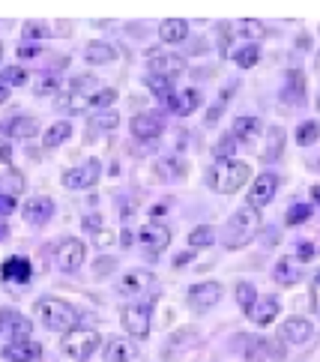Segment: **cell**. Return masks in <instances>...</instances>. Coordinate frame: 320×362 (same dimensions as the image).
<instances>
[{"mask_svg":"<svg viewBox=\"0 0 320 362\" xmlns=\"http://www.w3.org/2000/svg\"><path fill=\"white\" fill-rule=\"evenodd\" d=\"M150 75L156 78H168V81H174L180 72H186V60L180 54H168V51H150Z\"/></svg>","mask_w":320,"mask_h":362,"instance_id":"obj_8","label":"cell"},{"mask_svg":"<svg viewBox=\"0 0 320 362\" xmlns=\"http://www.w3.org/2000/svg\"><path fill=\"white\" fill-rule=\"evenodd\" d=\"M0 78H3L6 87H21V84H27V72H24L21 66H10V69H3V72H0Z\"/></svg>","mask_w":320,"mask_h":362,"instance_id":"obj_40","label":"cell"},{"mask_svg":"<svg viewBox=\"0 0 320 362\" xmlns=\"http://www.w3.org/2000/svg\"><path fill=\"white\" fill-rule=\"evenodd\" d=\"M216 243V230H212L210 225H201V228H195L192 234H188V245H192V252H198V249H207V245Z\"/></svg>","mask_w":320,"mask_h":362,"instance_id":"obj_35","label":"cell"},{"mask_svg":"<svg viewBox=\"0 0 320 362\" xmlns=\"http://www.w3.org/2000/svg\"><path fill=\"white\" fill-rule=\"evenodd\" d=\"M99 344H102V335L96 333V329H69L66 335H63V353L72 359H78V362H84L90 359L96 350H99Z\"/></svg>","mask_w":320,"mask_h":362,"instance_id":"obj_4","label":"cell"},{"mask_svg":"<svg viewBox=\"0 0 320 362\" xmlns=\"http://www.w3.org/2000/svg\"><path fill=\"white\" fill-rule=\"evenodd\" d=\"M84 57H87V63L102 66V63H111L114 57H117V48L108 45V43H87Z\"/></svg>","mask_w":320,"mask_h":362,"instance_id":"obj_29","label":"cell"},{"mask_svg":"<svg viewBox=\"0 0 320 362\" xmlns=\"http://www.w3.org/2000/svg\"><path fill=\"white\" fill-rule=\"evenodd\" d=\"M320 141V123L317 120H306L297 126V144L299 147H311Z\"/></svg>","mask_w":320,"mask_h":362,"instance_id":"obj_34","label":"cell"},{"mask_svg":"<svg viewBox=\"0 0 320 362\" xmlns=\"http://www.w3.org/2000/svg\"><path fill=\"white\" fill-rule=\"evenodd\" d=\"M10 159H12V150H10V144H0V162L10 168Z\"/></svg>","mask_w":320,"mask_h":362,"instance_id":"obj_53","label":"cell"},{"mask_svg":"<svg viewBox=\"0 0 320 362\" xmlns=\"http://www.w3.org/2000/svg\"><path fill=\"white\" fill-rule=\"evenodd\" d=\"M138 243H141L150 254H159L171 245V230L165 225H159V221H150V225H144L138 230Z\"/></svg>","mask_w":320,"mask_h":362,"instance_id":"obj_12","label":"cell"},{"mask_svg":"<svg viewBox=\"0 0 320 362\" xmlns=\"http://www.w3.org/2000/svg\"><path fill=\"white\" fill-rule=\"evenodd\" d=\"M317 108H320V96H317Z\"/></svg>","mask_w":320,"mask_h":362,"instance_id":"obj_61","label":"cell"},{"mask_svg":"<svg viewBox=\"0 0 320 362\" xmlns=\"http://www.w3.org/2000/svg\"><path fill=\"white\" fill-rule=\"evenodd\" d=\"M254 300H258V291H254L249 282H240V285H236V302H240L243 311H249Z\"/></svg>","mask_w":320,"mask_h":362,"instance_id":"obj_41","label":"cell"},{"mask_svg":"<svg viewBox=\"0 0 320 362\" xmlns=\"http://www.w3.org/2000/svg\"><path fill=\"white\" fill-rule=\"evenodd\" d=\"M219 33H221V54H227V48H231V24H219Z\"/></svg>","mask_w":320,"mask_h":362,"instance_id":"obj_49","label":"cell"},{"mask_svg":"<svg viewBox=\"0 0 320 362\" xmlns=\"http://www.w3.org/2000/svg\"><path fill=\"white\" fill-rule=\"evenodd\" d=\"M240 350H243V357L251 362H260L269 357H284V348H273V341L251 339V335H240Z\"/></svg>","mask_w":320,"mask_h":362,"instance_id":"obj_14","label":"cell"},{"mask_svg":"<svg viewBox=\"0 0 320 362\" xmlns=\"http://www.w3.org/2000/svg\"><path fill=\"white\" fill-rule=\"evenodd\" d=\"M21 216H24V221H30V225H45V221L54 216V201H51L48 195L30 197V201L24 204Z\"/></svg>","mask_w":320,"mask_h":362,"instance_id":"obj_18","label":"cell"},{"mask_svg":"<svg viewBox=\"0 0 320 362\" xmlns=\"http://www.w3.org/2000/svg\"><path fill=\"white\" fill-rule=\"evenodd\" d=\"M275 192H278V177H275V174H260V177L251 183L249 207H254V210L267 207V204L275 197Z\"/></svg>","mask_w":320,"mask_h":362,"instance_id":"obj_15","label":"cell"},{"mask_svg":"<svg viewBox=\"0 0 320 362\" xmlns=\"http://www.w3.org/2000/svg\"><path fill=\"white\" fill-rule=\"evenodd\" d=\"M147 287H153V273H147V269H129L126 276L117 278L120 296H138V293H144Z\"/></svg>","mask_w":320,"mask_h":362,"instance_id":"obj_17","label":"cell"},{"mask_svg":"<svg viewBox=\"0 0 320 362\" xmlns=\"http://www.w3.org/2000/svg\"><path fill=\"white\" fill-rule=\"evenodd\" d=\"M150 216H153V221H159L162 216H165V204H159V207H153V210H150Z\"/></svg>","mask_w":320,"mask_h":362,"instance_id":"obj_55","label":"cell"},{"mask_svg":"<svg viewBox=\"0 0 320 362\" xmlns=\"http://www.w3.org/2000/svg\"><path fill=\"white\" fill-rule=\"evenodd\" d=\"M117 102V90L114 87H102L90 96V108H108V105Z\"/></svg>","mask_w":320,"mask_h":362,"instance_id":"obj_38","label":"cell"},{"mask_svg":"<svg viewBox=\"0 0 320 362\" xmlns=\"http://www.w3.org/2000/svg\"><path fill=\"white\" fill-rule=\"evenodd\" d=\"M123 329H126L132 339H147L150 335V309L147 306H126L120 311Z\"/></svg>","mask_w":320,"mask_h":362,"instance_id":"obj_9","label":"cell"},{"mask_svg":"<svg viewBox=\"0 0 320 362\" xmlns=\"http://www.w3.org/2000/svg\"><path fill=\"white\" fill-rule=\"evenodd\" d=\"M6 138H34L39 135V120L27 117V114H21V117H10L3 120V126H0Z\"/></svg>","mask_w":320,"mask_h":362,"instance_id":"obj_22","label":"cell"},{"mask_svg":"<svg viewBox=\"0 0 320 362\" xmlns=\"http://www.w3.org/2000/svg\"><path fill=\"white\" fill-rule=\"evenodd\" d=\"M0 51H3V48H0Z\"/></svg>","mask_w":320,"mask_h":362,"instance_id":"obj_62","label":"cell"},{"mask_svg":"<svg viewBox=\"0 0 320 362\" xmlns=\"http://www.w3.org/2000/svg\"><path fill=\"white\" fill-rule=\"evenodd\" d=\"M114 267H117V263H114L111 258H99V261H96V276H108Z\"/></svg>","mask_w":320,"mask_h":362,"instance_id":"obj_50","label":"cell"},{"mask_svg":"<svg viewBox=\"0 0 320 362\" xmlns=\"http://www.w3.org/2000/svg\"><path fill=\"white\" fill-rule=\"evenodd\" d=\"M273 276H275V282L282 285V287H291V285H299L306 273H302V263L297 258H282V261L275 263Z\"/></svg>","mask_w":320,"mask_h":362,"instance_id":"obj_24","label":"cell"},{"mask_svg":"<svg viewBox=\"0 0 320 362\" xmlns=\"http://www.w3.org/2000/svg\"><path fill=\"white\" fill-rule=\"evenodd\" d=\"M57 108L66 114H84L90 108V93H78V90H66L57 99Z\"/></svg>","mask_w":320,"mask_h":362,"instance_id":"obj_27","label":"cell"},{"mask_svg":"<svg viewBox=\"0 0 320 362\" xmlns=\"http://www.w3.org/2000/svg\"><path fill=\"white\" fill-rule=\"evenodd\" d=\"M72 135V126H69V120H57L54 126H48L45 129V135H42V144L45 147H60L66 138Z\"/></svg>","mask_w":320,"mask_h":362,"instance_id":"obj_32","label":"cell"},{"mask_svg":"<svg viewBox=\"0 0 320 362\" xmlns=\"http://www.w3.org/2000/svg\"><path fill=\"white\" fill-rule=\"evenodd\" d=\"M147 87L153 90V96L159 99L162 105H171V99H174V87H171L168 78H156V75H147Z\"/></svg>","mask_w":320,"mask_h":362,"instance_id":"obj_33","label":"cell"},{"mask_svg":"<svg viewBox=\"0 0 320 362\" xmlns=\"http://www.w3.org/2000/svg\"><path fill=\"white\" fill-rule=\"evenodd\" d=\"M87 258V245L75 240V237H69V240H63L57 245V267L63 269V273H75L81 269V263Z\"/></svg>","mask_w":320,"mask_h":362,"instance_id":"obj_7","label":"cell"},{"mask_svg":"<svg viewBox=\"0 0 320 362\" xmlns=\"http://www.w3.org/2000/svg\"><path fill=\"white\" fill-rule=\"evenodd\" d=\"M10 213H15V197L0 192V216H10Z\"/></svg>","mask_w":320,"mask_h":362,"instance_id":"obj_48","label":"cell"},{"mask_svg":"<svg viewBox=\"0 0 320 362\" xmlns=\"http://www.w3.org/2000/svg\"><path fill=\"white\" fill-rule=\"evenodd\" d=\"M278 311H282V306H278L275 296H258V300L251 302V309L245 311V315H249L251 324L267 326V324H273V320L278 317Z\"/></svg>","mask_w":320,"mask_h":362,"instance_id":"obj_19","label":"cell"},{"mask_svg":"<svg viewBox=\"0 0 320 362\" xmlns=\"http://www.w3.org/2000/svg\"><path fill=\"white\" fill-rule=\"evenodd\" d=\"M99 174H102L99 159H87V162L75 165V168L63 171V186L66 189H90L96 180H99Z\"/></svg>","mask_w":320,"mask_h":362,"instance_id":"obj_5","label":"cell"},{"mask_svg":"<svg viewBox=\"0 0 320 362\" xmlns=\"http://www.w3.org/2000/svg\"><path fill=\"white\" fill-rule=\"evenodd\" d=\"M258 60H260V48L254 43L240 48V51H234V63L240 66V69H251V66H258Z\"/></svg>","mask_w":320,"mask_h":362,"instance_id":"obj_36","label":"cell"},{"mask_svg":"<svg viewBox=\"0 0 320 362\" xmlns=\"http://www.w3.org/2000/svg\"><path fill=\"white\" fill-rule=\"evenodd\" d=\"M60 87H63L60 75H45V78L36 84V93H39V96H51V93H57Z\"/></svg>","mask_w":320,"mask_h":362,"instance_id":"obj_43","label":"cell"},{"mask_svg":"<svg viewBox=\"0 0 320 362\" xmlns=\"http://www.w3.org/2000/svg\"><path fill=\"white\" fill-rule=\"evenodd\" d=\"M306 93H308L306 72L287 69L284 72V84H282V99L287 105H302V102H306Z\"/></svg>","mask_w":320,"mask_h":362,"instance_id":"obj_13","label":"cell"},{"mask_svg":"<svg viewBox=\"0 0 320 362\" xmlns=\"http://www.w3.org/2000/svg\"><path fill=\"white\" fill-rule=\"evenodd\" d=\"M278 335H282L287 344H306V341H311V335H315V326H311V320H306V317H287Z\"/></svg>","mask_w":320,"mask_h":362,"instance_id":"obj_20","label":"cell"},{"mask_svg":"<svg viewBox=\"0 0 320 362\" xmlns=\"http://www.w3.org/2000/svg\"><path fill=\"white\" fill-rule=\"evenodd\" d=\"M219 300H221V285L219 282L192 285V287H188V293H186V302L195 311H210L212 306H219Z\"/></svg>","mask_w":320,"mask_h":362,"instance_id":"obj_6","label":"cell"},{"mask_svg":"<svg viewBox=\"0 0 320 362\" xmlns=\"http://www.w3.org/2000/svg\"><path fill=\"white\" fill-rule=\"evenodd\" d=\"M39 54H42V48H39V45H21L19 48V57H27V60H30V57H39Z\"/></svg>","mask_w":320,"mask_h":362,"instance_id":"obj_52","label":"cell"},{"mask_svg":"<svg viewBox=\"0 0 320 362\" xmlns=\"http://www.w3.org/2000/svg\"><path fill=\"white\" fill-rule=\"evenodd\" d=\"M54 30H48L42 21H27L24 24V39H45V36H51Z\"/></svg>","mask_w":320,"mask_h":362,"instance_id":"obj_44","label":"cell"},{"mask_svg":"<svg viewBox=\"0 0 320 362\" xmlns=\"http://www.w3.org/2000/svg\"><path fill=\"white\" fill-rule=\"evenodd\" d=\"M0 333H3L6 339H12V341L30 339V333H34V324H30V320L24 317L21 311H15V309H0Z\"/></svg>","mask_w":320,"mask_h":362,"instance_id":"obj_10","label":"cell"},{"mask_svg":"<svg viewBox=\"0 0 320 362\" xmlns=\"http://www.w3.org/2000/svg\"><path fill=\"white\" fill-rule=\"evenodd\" d=\"M188 36V24L183 19H168V21H162L159 24V39L162 43H183V39Z\"/></svg>","mask_w":320,"mask_h":362,"instance_id":"obj_28","label":"cell"},{"mask_svg":"<svg viewBox=\"0 0 320 362\" xmlns=\"http://www.w3.org/2000/svg\"><path fill=\"white\" fill-rule=\"evenodd\" d=\"M284 150V129L282 126H269L267 129V147H264V162H275Z\"/></svg>","mask_w":320,"mask_h":362,"instance_id":"obj_30","label":"cell"},{"mask_svg":"<svg viewBox=\"0 0 320 362\" xmlns=\"http://www.w3.org/2000/svg\"><path fill=\"white\" fill-rule=\"evenodd\" d=\"M260 230V210L254 207H240L234 213L231 219H227L225 225V249H243V245H249L254 240V234Z\"/></svg>","mask_w":320,"mask_h":362,"instance_id":"obj_2","label":"cell"},{"mask_svg":"<svg viewBox=\"0 0 320 362\" xmlns=\"http://www.w3.org/2000/svg\"><path fill=\"white\" fill-rule=\"evenodd\" d=\"M311 197H315V201L320 204V186H311Z\"/></svg>","mask_w":320,"mask_h":362,"instance_id":"obj_58","label":"cell"},{"mask_svg":"<svg viewBox=\"0 0 320 362\" xmlns=\"http://www.w3.org/2000/svg\"><path fill=\"white\" fill-rule=\"evenodd\" d=\"M311 219V207L308 204H293L291 210H287V216H284V225H302V221H308Z\"/></svg>","mask_w":320,"mask_h":362,"instance_id":"obj_39","label":"cell"},{"mask_svg":"<svg viewBox=\"0 0 320 362\" xmlns=\"http://www.w3.org/2000/svg\"><path fill=\"white\" fill-rule=\"evenodd\" d=\"M3 237H6V225H3V221H0V240H3Z\"/></svg>","mask_w":320,"mask_h":362,"instance_id":"obj_59","label":"cell"},{"mask_svg":"<svg viewBox=\"0 0 320 362\" xmlns=\"http://www.w3.org/2000/svg\"><path fill=\"white\" fill-rule=\"evenodd\" d=\"M99 228H102V219L96 216V213H93V216H87V219H84V230H87V234H96Z\"/></svg>","mask_w":320,"mask_h":362,"instance_id":"obj_51","label":"cell"},{"mask_svg":"<svg viewBox=\"0 0 320 362\" xmlns=\"http://www.w3.org/2000/svg\"><path fill=\"white\" fill-rule=\"evenodd\" d=\"M36 317L42 320L48 329H54V333H69V329L78 326V311L69 306V302L57 300V296H45V300H36Z\"/></svg>","mask_w":320,"mask_h":362,"instance_id":"obj_3","label":"cell"},{"mask_svg":"<svg viewBox=\"0 0 320 362\" xmlns=\"http://www.w3.org/2000/svg\"><path fill=\"white\" fill-rule=\"evenodd\" d=\"M231 135H234V141H240V144H254L264 135V123L258 117H236Z\"/></svg>","mask_w":320,"mask_h":362,"instance_id":"obj_23","label":"cell"},{"mask_svg":"<svg viewBox=\"0 0 320 362\" xmlns=\"http://www.w3.org/2000/svg\"><path fill=\"white\" fill-rule=\"evenodd\" d=\"M186 263H192V252H183V254H177V258H174V267L177 269L186 267Z\"/></svg>","mask_w":320,"mask_h":362,"instance_id":"obj_54","label":"cell"},{"mask_svg":"<svg viewBox=\"0 0 320 362\" xmlns=\"http://www.w3.org/2000/svg\"><path fill=\"white\" fill-rule=\"evenodd\" d=\"M198 105H201V93L195 87H188V90H180V93H174V99H171L168 108L174 111V114H180V117H188V114L198 111Z\"/></svg>","mask_w":320,"mask_h":362,"instance_id":"obj_26","label":"cell"},{"mask_svg":"<svg viewBox=\"0 0 320 362\" xmlns=\"http://www.w3.org/2000/svg\"><path fill=\"white\" fill-rule=\"evenodd\" d=\"M315 285L320 287V269H317V273H315Z\"/></svg>","mask_w":320,"mask_h":362,"instance_id":"obj_60","label":"cell"},{"mask_svg":"<svg viewBox=\"0 0 320 362\" xmlns=\"http://www.w3.org/2000/svg\"><path fill=\"white\" fill-rule=\"evenodd\" d=\"M3 357L12 359V362H36V359H42V344H39V341H30V339L10 341V344L3 348Z\"/></svg>","mask_w":320,"mask_h":362,"instance_id":"obj_21","label":"cell"},{"mask_svg":"<svg viewBox=\"0 0 320 362\" xmlns=\"http://www.w3.org/2000/svg\"><path fill=\"white\" fill-rule=\"evenodd\" d=\"M138 357V348H135V341H129V339H111L108 344H105V362H132Z\"/></svg>","mask_w":320,"mask_h":362,"instance_id":"obj_25","label":"cell"},{"mask_svg":"<svg viewBox=\"0 0 320 362\" xmlns=\"http://www.w3.org/2000/svg\"><path fill=\"white\" fill-rule=\"evenodd\" d=\"M93 243L99 245V249H105V245H111L114 243V230H108V228H99L93 234Z\"/></svg>","mask_w":320,"mask_h":362,"instance_id":"obj_47","label":"cell"},{"mask_svg":"<svg viewBox=\"0 0 320 362\" xmlns=\"http://www.w3.org/2000/svg\"><path fill=\"white\" fill-rule=\"evenodd\" d=\"M117 111H102V114H96L93 120H90V129H96V132H111V129H117Z\"/></svg>","mask_w":320,"mask_h":362,"instance_id":"obj_37","label":"cell"},{"mask_svg":"<svg viewBox=\"0 0 320 362\" xmlns=\"http://www.w3.org/2000/svg\"><path fill=\"white\" fill-rule=\"evenodd\" d=\"M234 147H236V141H234L231 132H227V135L216 144V150H212V153H216V159H234Z\"/></svg>","mask_w":320,"mask_h":362,"instance_id":"obj_45","label":"cell"},{"mask_svg":"<svg viewBox=\"0 0 320 362\" xmlns=\"http://www.w3.org/2000/svg\"><path fill=\"white\" fill-rule=\"evenodd\" d=\"M30 276H34V267H30L27 258H21V254H12V258L3 261V267H0V278L10 285H27Z\"/></svg>","mask_w":320,"mask_h":362,"instance_id":"obj_16","label":"cell"},{"mask_svg":"<svg viewBox=\"0 0 320 362\" xmlns=\"http://www.w3.org/2000/svg\"><path fill=\"white\" fill-rule=\"evenodd\" d=\"M156 174H159L162 180H180V177L186 174V162L177 159V156L159 159V165H156Z\"/></svg>","mask_w":320,"mask_h":362,"instance_id":"obj_31","label":"cell"},{"mask_svg":"<svg viewBox=\"0 0 320 362\" xmlns=\"http://www.w3.org/2000/svg\"><path fill=\"white\" fill-rule=\"evenodd\" d=\"M317 252H320V245H315V243H297V261L299 263H308Z\"/></svg>","mask_w":320,"mask_h":362,"instance_id":"obj_46","label":"cell"},{"mask_svg":"<svg viewBox=\"0 0 320 362\" xmlns=\"http://www.w3.org/2000/svg\"><path fill=\"white\" fill-rule=\"evenodd\" d=\"M251 177V168L240 159H219L216 165H212V171L207 174V186L212 189V192L219 195H234L240 192V189L249 183Z\"/></svg>","mask_w":320,"mask_h":362,"instance_id":"obj_1","label":"cell"},{"mask_svg":"<svg viewBox=\"0 0 320 362\" xmlns=\"http://www.w3.org/2000/svg\"><path fill=\"white\" fill-rule=\"evenodd\" d=\"M165 132V117L156 111H144L132 117V135L138 141H156V138Z\"/></svg>","mask_w":320,"mask_h":362,"instance_id":"obj_11","label":"cell"},{"mask_svg":"<svg viewBox=\"0 0 320 362\" xmlns=\"http://www.w3.org/2000/svg\"><path fill=\"white\" fill-rule=\"evenodd\" d=\"M240 33H245V36H251V39H264L267 27L260 21H254V19H245V21H240Z\"/></svg>","mask_w":320,"mask_h":362,"instance_id":"obj_42","label":"cell"},{"mask_svg":"<svg viewBox=\"0 0 320 362\" xmlns=\"http://www.w3.org/2000/svg\"><path fill=\"white\" fill-rule=\"evenodd\" d=\"M120 243H123V245H126V249H129V245H132V234H129V230H123V237H120Z\"/></svg>","mask_w":320,"mask_h":362,"instance_id":"obj_57","label":"cell"},{"mask_svg":"<svg viewBox=\"0 0 320 362\" xmlns=\"http://www.w3.org/2000/svg\"><path fill=\"white\" fill-rule=\"evenodd\" d=\"M6 99H10V87H6V84H3V81H0V105H3V102H6Z\"/></svg>","mask_w":320,"mask_h":362,"instance_id":"obj_56","label":"cell"}]
</instances>
